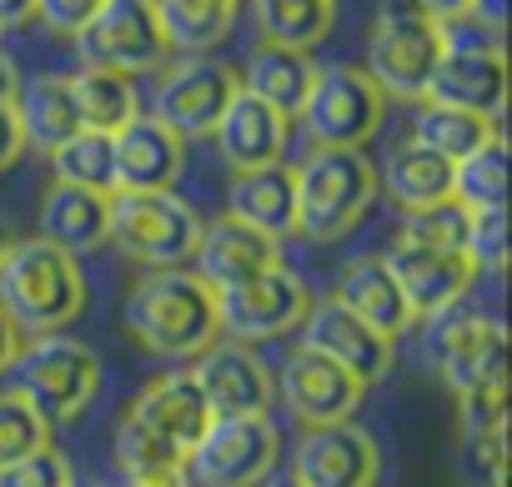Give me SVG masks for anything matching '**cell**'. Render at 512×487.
<instances>
[{
  "label": "cell",
  "instance_id": "6da1fadb",
  "mask_svg": "<svg viewBox=\"0 0 512 487\" xmlns=\"http://www.w3.org/2000/svg\"><path fill=\"white\" fill-rule=\"evenodd\" d=\"M0 312L26 337L66 332L86 312V272L81 257L51 247L41 236H26L0 262Z\"/></svg>",
  "mask_w": 512,
  "mask_h": 487
},
{
  "label": "cell",
  "instance_id": "7a4b0ae2",
  "mask_svg": "<svg viewBox=\"0 0 512 487\" xmlns=\"http://www.w3.org/2000/svg\"><path fill=\"white\" fill-rule=\"evenodd\" d=\"M126 332L136 337V347H146L151 357H201L221 327H216V292L191 272H146L131 297H126Z\"/></svg>",
  "mask_w": 512,
  "mask_h": 487
},
{
  "label": "cell",
  "instance_id": "3957f363",
  "mask_svg": "<svg viewBox=\"0 0 512 487\" xmlns=\"http://www.w3.org/2000/svg\"><path fill=\"white\" fill-rule=\"evenodd\" d=\"M292 186H297V236L307 241L352 236V226L367 216V206L382 191L377 166L362 151L342 146H312V156L292 166Z\"/></svg>",
  "mask_w": 512,
  "mask_h": 487
},
{
  "label": "cell",
  "instance_id": "277c9868",
  "mask_svg": "<svg viewBox=\"0 0 512 487\" xmlns=\"http://www.w3.org/2000/svg\"><path fill=\"white\" fill-rule=\"evenodd\" d=\"M201 216L176 191H111L106 241L146 272H181L196 262Z\"/></svg>",
  "mask_w": 512,
  "mask_h": 487
},
{
  "label": "cell",
  "instance_id": "5b68a950",
  "mask_svg": "<svg viewBox=\"0 0 512 487\" xmlns=\"http://www.w3.org/2000/svg\"><path fill=\"white\" fill-rule=\"evenodd\" d=\"M11 372H16L11 387L36 407V417L46 422V432L71 427L96 402V392H101V357L86 342L66 337V332L21 342Z\"/></svg>",
  "mask_w": 512,
  "mask_h": 487
},
{
  "label": "cell",
  "instance_id": "8992f818",
  "mask_svg": "<svg viewBox=\"0 0 512 487\" xmlns=\"http://www.w3.org/2000/svg\"><path fill=\"white\" fill-rule=\"evenodd\" d=\"M447 46V26L422 16L412 0H387L367 36V76L392 101H427V81Z\"/></svg>",
  "mask_w": 512,
  "mask_h": 487
},
{
  "label": "cell",
  "instance_id": "52a82bcc",
  "mask_svg": "<svg viewBox=\"0 0 512 487\" xmlns=\"http://www.w3.org/2000/svg\"><path fill=\"white\" fill-rule=\"evenodd\" d=\"M382 111H387V96L362 66H317L312 96L302 106V126L312 146L362 151L382 131Z\"/></svg>",
  "mask_w": 512,
  "mask_h": 487
},
{
  "label": "cell",
  "instance_id": "ba28073f",
  "mask_svg": "<svg viewBox=\"0 0 512 487\" xmlns=\"http://www.w3.org/2000/svg\"><path fill=\"white\" fill-rule=\"evenodd\" d=\"M282 432L272 417H211L206 437L191 447L186 472L201 487H256L277 472Z\"/></svg>",
  "mask_w": 512,
  "mask_h": 487
},
{
  "label": "cell",
  "instance_id": "9c48e42d",
  "mask_svg": "<svg viewBox=\"0 0 512 487\" xmlns=\"http://www.w3.org/2000/svg\"><path fill=\"white\" fill-rule=\"evenodd\" d=\"M427 322V357L437 362V377L452 397L487 377H507V327L492 312H472L457 302Z\"/></svg>",
  "mask_w": 512,
  "mask_h": 487
},
{
  "label": "cell",
  "instance_id": "30bf717a",
  "mask_svg": "<svg viewBox=\"0 0 512 487\" xmlns=\"http://www.w3.org/2000/svg\"><path fill=\"white\" fill-rule=\"evenodd\" d=\"M307 307H312L307 282L287 267H272L241 287L216 292V327L226 332V342L251 347V342H272V337L297 332Z\"/></svg>",
  "mask_w": 512,
  "mask_h": 487
},
{
  "label": "cell",
  "instance_id": "8fae6325",
  "mask_svg": "<svg viewBox=\"0 0 512 487\" xmlns=\"http://www.w3.org/2000/svg\"><path fill=\"white\" fill-rule=\"evenodd\" d=\"M241 91V76L216 61V56H181L176 66H166L161 86H156V106L151 116L176 131L181 141H201L216 131V121L226 116L231 96Z\"/></svg>",
  "mask_w": 512,
  "mask_h": 487
},
{
  "label": "cell",
  "instance_id": "7c38bea8",
  "mask_svg": "<svg viewBox=\"0 0 512 487\" xmlns=\"http://www.w3.org/2000/svg\"><path fill=\"white\" fill-rule=\"evenodd\" d=\"M76 51L86 66L101 71H121V76H141L151 66L166 61V36L156 21L151 0H106L96 11V21L76 36Z\"/></svg>",
  "mask_w": 512,
  "mask_h": 487
},
{
  "label": "cell",
  "instance_id": "4fadbf2b",
  "mask_svg": "<svg viewBox=\"0 0 512 487\" xmlns=\"http://www.w3.org/2000/svg\"><path fill=\"white\" fill-rule=\"evenodd\" d=\"M272 392H277V402L302 422V432H307V427L352 422L357 407H362V397H367V387H362L352 372H342L337 362H327V357H317V352H307V347H297V352L282 362Z\"/></svg>",
  "mask_w": 512,
  "mask_h": 487
},
{
  "label": "cell",
  "instance_id": "5bb4252c",
  "mask_svg": "<svg viewBox=\"0 0 512 487\" xmlns=\"http://www.w3.org/2000/svg\"><path fill=\"white\" fill-rule=\"evenodd\" d=\"M427 101H442V106H457V111L497 121L502 101H507L502 46L497 41H457V36H447V46L437 56V71L427 81Z\"/></svg>",
  "mask_w": 512,
  "mask_h": 487
},
{
  "label": "cell",
  "instance_id": "9a60e30c",
  "mask_svg": "<svg viewBox=\"0 0 512 487\" xmlns=\"http://www.w3.org/2000/svg\"><path fill=\"white\" fill-rule=\"evenodd\" d=\"M292 477L302 487H377L382 482V447L357 422L307 427L292 452Z\"/></svg>",
  "mask_w": 512,
  "mask_h": 487
},
{
  "label": "cell",
  "instance_id": "2e32d148",
  "mask_svg": "<svg viewBox=\"0 0 512 487\" xmlns=\"http://www.w3.org/2000/svg\"><path fill=\"white\" fill-rule=\"evenodd\" d=\"M302 347L337 362L342 372H352L362 387L382 382L392 372V342L382 332H372L362 317H352L337 297H322L307 307L302 317Z\"/></svg>",
  "mask_w": 512,
  "mask_h": 487
},
{
  "label": "cell",
  "instance_id": "e0dca14e",
  "mask_svg": "<svg viewBox=\"0 0 512 487\" xmlns=\"http://www.w3.org/2000/svg\"><path fill=\"white\" fill-rule=\"evenodd\" d=\"M191 377L211 407V417H272V372L236 342H211L196 362Z\"/></svg>",
  "mask_w": 512,
  "mask_h": 487
},
{
  "label": "cell",
  "instance_id": "ac0fdd59",
  "mask_svg": "<svg viewBox=\"0 0 512 487\" xmlns=\"http://www.w3.org/2000/svg\"><path fill=\"white\" fill-rule=\"evenodd\" d=\"M126 417H131L136 427H146L151 437H161L166 447H176L181 457H191V447H196V442L206 437V427H211V407H206V397H201L191 367H176V372L146 382V387L131 397Z\"/></svg>",
  "mask_w": 512,
  "mask_h": 487
},
{
  "label": "cell",
  "instance_id": "d6986e66",
  "mask_svg": "<svg viewBox=\"0 0 512 487\" xmlns=\"http://www.w3.org/2000/svg\"><path fill=\"white\" fill-rule=\"evenodd\" d=\"M402 302L412 307V317H437L447 307H457L467 292H472V267L467 257L457 252H427V247H412V241H392V252L382 257Z\"/></svg>",
  "mask_w": 512,
  "mask_h": 487
},
{
  "label": "cell",
  "instance_id": "ffe728a7",
  "mask_svg": "<svg viewBox=\"0 0 512 487\" xmlns=\"http://www.w3.org/2000/svg\"><path fill=\"white\" fill-rule=\"evenodd\" d=\"M196 277L211 287V292H226V287H241L251 277H262L272 267H282V247L272 236L241 226L236 216H216L201 226V247H196Z\"/></svg>",
  "mask_w": 512,
  "mask_h": 487
},
{
  "label": "cell",
  "instance_id": "44dd1931",
  "mask_svg": "<svg viewBox=\"0 0 512 487\" xmlns=\"http://www.w3.org/2000/svg\"><path fill=\"white\" fill-rule=\"evenodd\" d=\"M287 136H292V121L282 111H272L267 101H256L251 91H236L226 116L211 131L221 161L231 166V176L256 171V166H277L287 156Z\"/></svg>",
  "mask_w": 512,
  "mask_h": 487
},
{
  "label": "cell",
  "instance_id": "7402d4cb",
  "mask_svg": "<svg viewBox=\"0 0 512 487\" xmlns=\"http://www.w3.org/2000/svg\"><path fill=\"white\" fill-rule=\"evenodd\" d=\"M116 191H171L186 166V141L166 131L151 111L126 121L116 136Z\"/></svg>",
  "mask_w": 512,
  "mask_h": 487
},
{
  "label": "cell",
  "instance_id": "603a6c76",
  "mask_svg": "<svg viewBox=\"0 0 512 487\" xmlns=\"http://www.w3.org/2000/svg\"><path fill=\"white\" fill-rule=\"evenodd\" d=\"M352 317H362L372 332H382L387 342H397L402 332H412V307L402 302V292H397V282H392V272H387V262L382 257H352V262H342V272H337V292H332Z\"/></svg>",
  "mask_w": 512,
  "mask_h": 487
},
{
  "label": "cell",
  "instance_id": "cb8c5ba5",
  "mask_svg": "<svg viewBox=\"0 0 512 487\" xmlns=\"http://www.w3.org/2000/svg\"><path fill=\"white\" fill-rule=\"evenodd\" d=\"M226 216H236L241 226L272 236L277 247L287 236H297V186H292V166H256V171H236L231 176V206Z\"/></svg>",
  "mask_w": 512,
  "mask_h": 487
},
{
  "label": "cell",
  "instance_id": "d4e9b609",
  "mask_svg": "<svg viewBox=\"0 0 512 487\" xmlns=\"http://www.w3.org/2000/svg\"><path fill=\"white\" fill-rule=\"evenodd\" d=\"M106 221H111V196H101V191L51 181L41 196V241H51V247H61L71 257L106 247Z\"/></svg>",
  "mask_w": 512,
  "mask_h": 487
},
{
  "label": "cell",
  "instance_id": "484cf974",
  "mask_svg": "<svg viewBox=\"0 0 512 487\" xmlns=\"http://www.w3.org/2000/svg\"><path fill=\"white\" fill-rule=\"evenodd\" d=\"M312 81H317L312 56L307 51H292V46H272V41L256 46L251 61H246V71H241V91H251L256 101H267L287 121L302 116V106L312 96Z\"/></svg>",
  "mask_w": 512,
  "mask_h": 487
},
{
  "label": "cell",
  "instance_id": "4316f807",
  "mask_svg": "<svg viewBox=\"0 0 512 487\" xmlns=\"http://www.w3.org/2000/svg\"><path fill=\"white\" fill-rule=\"evenodd\" d=\"M11 111H16L21 141L36 146V151H46V156L81 131V116H76V101H71V81L66 76H36L31 86H21V96H16Z\"/></svg>",
  "mask_w": 512,
  "mask_h": 487
},
{
  "label": "cell",
  "instance_id": "83f0119b",
  "mask_svg": "<svg viewBox=\"0 0 512 487\" xmlns=\"http://www.w3.org/2000/svg\"><path fill=\"white\" fill-rule=\"evenodd\" d=\"M151 6H156V21L171 51L206 56L211 46L231 36L241 0H151Z\"/></svg>",
  "mask_w": 512,
  "mask_h": 487
},
{
  "label": "cell",
  "instance_id": "f1b7e54d",
  "mask_svg": "<svg viewBox=\"0 0 512 487\" xmlns=\"http://www.w3.org/2000/svg\"><path fill=\"white\" fill-rule=\"evenodd\" d=\"M71 81V101H76V116H81V131H106L116 136L126 121L141 116V96H136V81L121 76V71H101V66H81Z\"/></svg>",
  "mask_w": 512,
  "mask_h": 487
},
{
  "label": "cell",
  "instance_id": "f546056e",
  "mask_svg": "<svg viewBox=\"0 0 512 487\" xmlns=\"http://www.w3.org/2000/svg\"><path fill=\"white\" fill-rule=\"evenodd\" d=\"M492 136H502V131L487 116H472V111H457V106H442V101H417V116H412V136L407 141H417L432 156H442V161L457 166L472 151H482Z\"/></svg>",
  "mask_w": 512,
  "mask_h": 487
},
{
  "label": "cell",
  "instance_id": "4dcf8cb0",
  "mask_svg": "<svg viewBox=\"0 0 512 487\" xmlns=\"http://www.w3.org/2000/svg\"><path fill=\"white\" fill-rule=\"evenodd\" d=\"M116 467L126 487H191L186 457L166 447L161 437H151L146 427H136L131 417L116 422Z\"/></svg>",
  "mask_w": 512,
  "mask_h": 487
},
{
  "label": "cell",
  "instance_id": "1f68e13d",
  "mask_svg": "<svg viewBox=\"0 0 512 487\" xmlns=\"http://www.w3.org/2000/svg\"><path fill=\"white\" fill-rule=\"evenodd\" d=\"M377 181H387V196L402 211H417V206H432V201L452 196V161L432 156L417 141H402L387 161V176H377Z\"/></svg>",
  "mask_w": 512,
  "mask_h": 487
},
{
  "label": "cell",
  "instance_id": "d6a6232c",
  "mask_svg": "<svg viewBox=\"0 0 512 487\" xmlns=\"http://www.w3.org/2000/svg\"><path fill=\"white\" fill-rule=\"evenodd\" d=\"M251 11L272 46H292V51L312 56V46H322L332 36L337 0H251Z\"/></svg>",
  "mask_w": 512,
  "mask_h": 487
},
{
  "label": "cell",
  "instance_id": "836d02e7",
  "mask_svg": "<svg viewBox=\"0 0 512 487\" xmlns=\"http://www.w3.org/2000/svg\"><path fill=\"white\" fill-rule=\"evenodd\" d=\"M51 171L66 186H86V191L111 196L116 191V146L106 131H76L66 146L51 151Z\"/></svg>",
  "mask_w": 512,
  "mask_h": 487
},
{
  "label": "cell",
  "instance_id": "e575fe53",
  "mask_svg": "<svg viewBox=\"0 0 512 487\" xmlns=\"http://www.w3.org/2000/svg\"><path fill=\"white\" fill-rule=\"evenodd\" d=\"M502 196H507V146L502 136H492L482 151L452 166V201L467 211H487L502 206Z\"/></svg>",
  "mask_w": 512,
  "mask_h": 487
},
{
  "label": "cell",
  "instance_id": "d590c367",
  "mask_svg": "<svg viewBox=\"0 0 512 487\" xmlns=\"http://www.w3.org/2000/svg\"><path fill=\"white\" fill-rule=\"evenodd\" d=\"M467 226H472V211L457 206V201L447 196V201H432V206L407 211L397 241H412V247H427V252H457V257H462Z\"/></svg>",
  "mask_w": 512,
  "mask_h": 487
},
{
  "label": "cell",
  "instance_id": "8d00e7d4",
  "mask_svg": "<svg viewBox=\"0 0 512 487\" xmlns=\"http://www.w3.org/2000/svg\"><path fill=\"white\" fill-rule=\"evenodd\" d=\"M46 442H51V432L36 417V407L16 387H0V467L36 452V447H46Z\"/></svg>",
  "mask_w": 512,
  "mask_h": 487
},
{
  "label": "cell",
  "instance_id": "74e56055",
  "mask_svg": "<svg viewBox=\"0 0 512 487\" xmlns=\"http://www.w3.org/2000/svg\"><path fill=\"white\" fill-rule=\"evenodd\" d=\"M462 257H467V267H472L477 277H502V272H507V211H502V206L472 211Z\"/></svg>",
  "mask_w": 512,
  "mask_h": 487
},
{
  "label": "cell",
  "instance_id": "f35d334b",
  "mask_svg": "<svg viewBox=\"0 0 512 487\" xmlns=\"http://www.w3.org/2000/svg\"><path fill=\"white\" fill-rule=\"evenodd\" d=\"M71 482H76V477H71V462H66L51 442L0 467V487H71Z\"/></svg>",
  "mask_w": 512,
  "mask_h": 487
},
{
  "label": "cell",
  "instance_id": "ab89813d",
  "mask_svg": "<svg viewBox=\"0 0 512 487\" xmlns=\"http://www.w3.org/2000/svg\"><path fill=\"white\" fill-rule=\"evenodd\" d=\"M106 6V0H36V21L46 26V31H56V36H81L91 21H96V11Z\"/></svg>",
  "mask_w": 512,
  "mask_h": 487
},
{
  "label": "cell",
  "instance_id": "60d3db41",
  "mask_svg": "<svg viewBox=\"0 0 512 487\" xmlns=\"http://www.w3.org/2000/svg\"><path fill=\"white\" fill-rule=\"evenodd\" d=\"M467 467L482 487H507V432L497 437H472L467 442Z\"/></svg>",
  "mask_w": 512,
  "mask_h": 487
},
{
  "label": "cell",
  "instance_id": "b9f144b4",
  "mask_svg": "<svg viewBox=\"0 0 512 487\" xmlns=\"http://www.w3.org/2000/svg\"><path fill=\"white\" fill-rule=\"evenodd\" d=\"M21 156H26V141H21L16 111H11V106H0V171H11Z\"/></svg>",
  "mask_w": 512,
  "mask_h": 487
},
{
  "label": "cell",
  "instance_id": "7bdbcfd3",
  "mask_svg": "<svg viewBox=\"0 0 512 487\" xmlns=\"http://www.w3.org/2000/svg\"><path fill=\"white\" fill-rule=\"evenodd\" d=\"M412 6H417L422 16H432L437 26H447V21H462V16H472V6H477V0H412Z\"/></svg>",
  "mask_w": 512,
  "mask_h": 487
},
{
  "label": "cell",
  "instance_id": "ee69618b",
  "mask_svg": "<svg viewBox=\"0 0 512 487\" xmlns=\"http://www.w3.org/2000/svg\"><path fill=\"white\" fill-rule=\"evenodd\" d=\"M21 332H16V322L0 312V372H11V362H16V352H21Z\"/></svg>",
  "mask_w": 512,
  "mask_h": 487
},
{
  "label": "cell",
  "instance_id": "f6af8a7d",
  "mask_svg": "<svg viewBox=\"0 0 512 487\" xmlns=\"http://www.w3.org/2000/svg\"><path fill=\"white\" fill-rule=\"evenodd\" d=\"M21 71H16V61L0 51V106H16V96H21Z\"/></svg>",
  "mask_w": 512,
  "mask_h": 487
},
{
  "label": "cell",
  "instance_id": "bcb514c9",
  "mask_svg": "<svg viewBox=\"0 0 512 487\" xmlns=\"http://www.w3.org/2000/svg\"><path fill=\"white\" fill-rule=\"evenodd\" d=\"M36 16V0H0V31L6 26H26Z\"/></svg>",
  "mask_w": 512,
  "mask_h": 487
},
{
  "label": "cell",
  "instance_id": "7dc6e473",
  "mask_svg": "<svg viewBox=\"0 0 512 487\" xmlns=\"http://www.w3.org/2000/svg\"><path fill=\"white\" fill-rule=\"evenodd\" d=\"M502 6H507V0H477L472 16H482V21H487V31L497 36V31H502Z\"/></svg>",
  "mask_w": 512,
  "mask_h": 487
},
{
  "label": "cell",
  "instance_id": "c3c4849f",
  "mask_svg": "<svg viewBox=\"0 0 512 487\" xmlns=\"http://www.w3.org/2000/svg\"><path fill=\"white\" fill-rule=\"evenodd\" d=\"M16 241H21V236H16V226H11L6 216H0V262H6V252L16 247Z\"/></svg>",
  "mask_w": 512,
  "mask_h": 487
},
{
  "label": "cell",
  "instance_id": "681fc988",
  "mask_svg": "<svg viewBox=\"0 0 512 487\" xmlns=\"http://www.w3.org/2000/svg\"><path fill=\"white\" fill-rule=\"evenodd\" d=\"M256 487H302L292 472H272V477H262V482H256Z\"/></svg>",
  "mask_w": 512,
  "mask_h": 487
},
{
  "label": "cell",
  "instance_id": "f907efd6",
  "mask_svg": "<svg viewBox=\"0 0 512 487\" xmlns=\"http://www.w3.org/2000/svg\"><path fill=\"white\" fill-rule=\"evenodd\" d=\"M71 487H81V482H71Z\"/></svg>",
  "mask_w": 512,
  "mask_h": 487
}]
</instances>
